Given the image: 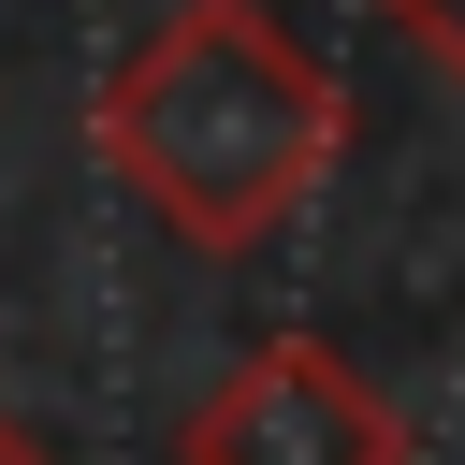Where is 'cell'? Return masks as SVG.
I'll return each mask as SVG.
<instances>
[{
  "label": "cell",
  "instance_id": "3957f363",
  "mask_svg": "<svg viewBox=\"0 0 465 465\" xmlns=\"http://www.w3.org/2000/svg\"><path fill=\"white\" fill-rule=\"evenodd\" d=\"M378 15H392V29H407V44H421L450 87H465V0H378Z\"/></svg>",
  "mask_w": 465,
  "mask_h": 465
},
{
  "label": "cell",
  "instance_id": "7a4b0ae2",
  "mask_svg": "<svg viewBox=\"0 0 465 465\" xmlns=\"http://www.w3.org/2000/svg\"><path fill=\"white\" fill-rule=\"evenodd\" d=\"M174 465H407V407H392L349 349L262 334V349H232V363L189 392Z\"/></svg>",
  "mask_w": 465,
  "mask_h": 465
},
{
  "label": "cell",
  "instance_id": "6da1fadb",
  "mask_svg": "<svg viewBox=\"0 0 465 465\" xmlns=\"http://www.w3.org/2000/svg\"><path fill=\"white\" fill-rule=\"evenodd\" d=\"M87 145L116 160V189L160 203L174 247L203 262H262L305 189L349 145V87L262 15V0H174L87 102Z\"/></svg>",
  "mask_w": 465,
  "mask_h": 465
},
{
  "label": "cell",
  "instance_id": "277c9868",
  "mask_svg": "<svg viewBox=\"0 0 465 465\" xmlns=\"http://www.w3.org/2000/svg\"><path fill=\"white\" fill-rule=\"evenodd\" d=\"M0 465H44V436H29V421H0Z\"/></svg>",
  "mask_w": 465,
  "mask_h": 465
}]
</instances>
